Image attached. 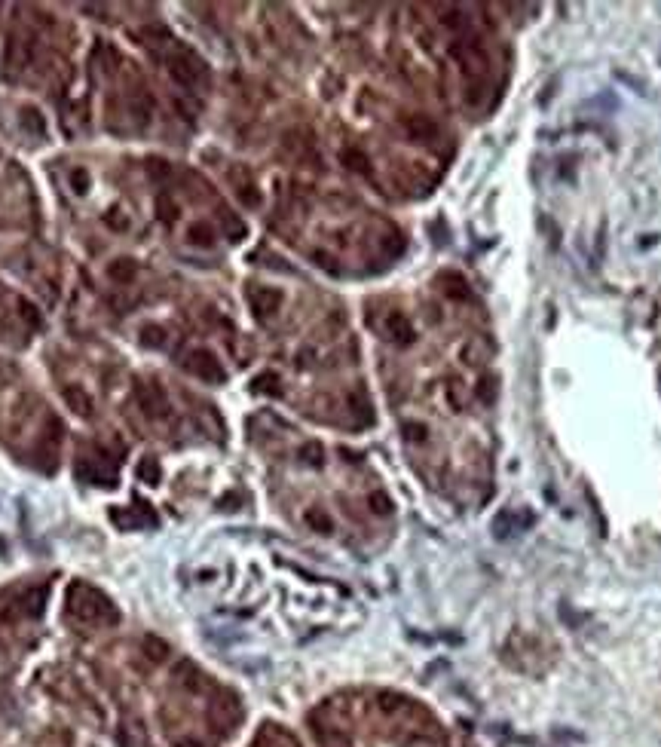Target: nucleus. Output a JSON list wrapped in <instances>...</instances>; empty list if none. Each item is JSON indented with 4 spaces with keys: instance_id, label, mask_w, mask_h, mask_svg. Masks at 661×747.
Returning a JSON list of instances; mask_svg holds the SVG:
<instances>
[{
    "instance_id": "obj_8",
    "label": "nucleus",
    "mask_w": 661,
    "mask_h": 747,
    "mask_svg": "<svg viewBox=\"0 0 661 747\" xmlns=\"http://www.w3.org/2000/svg\"><path fill=\"white\" fill-rule=\"evenodd\" d=\"M248 301H251L254 316L269 319V316H276V310L282 307V291H276V288H251L248 291Z\"/></svg>"
},
{
    "instance_id": "obj_19",
    "label": "nucleus",
    "mask_w": 661,
    "mask_h": 747,
    "mask_svg": "<svg viewBox=\"0 0 661 747\" xmlns=\"http://www.w3.org/2000/svg\"><path fill=\"white\" fill-rule=\"evenodd\" d=\"M144 652H147V659L151 661H162L166 659V652H169V646L162 643L160 637H144Z\"/></svg>"
},
{
    "instance_id": "obj_12",
    "label": "nucleus",
    "mask_w": 661,
    "mask_h": 747,
    "mask_svg": "<svg viewBox=\"0 0 661 747\" xmlns=\"http://www.w3.org/2000/svg\"><path fill=\"white\" fill-rule=\"evenodd\" d=\"M65 401H68V408L74 410L77 417H92V410H95L92 395L86 393V389H80V386H68L65 389Z\"/></svg>"
},
{
    "instance_id": "obj_20",
    "label": "nucleus",
    "mask_w": 661,
    "mask_h": 747,
    "mask_svg": "<svg viewBox=\"0 0 661 747\" xmlns=\"http://www.w3.org/2000/svg\"><path fill=\"white\" fill-rule=\"evenodd\" d=\"M367 506H371L374 515H389V511H392V500H389L386 493H380V490H376V493L367 496Z\"/></svg>"
},
{
    "instance_id": "obj_3",
    "label": "nucleus",
    "mask_w": 661,
    "mask_h": 747,
    "mask_svg": "<svg viewBox=\"0 0 661 747\" xmlns=\"http://www.w3.org/2000/svg\"><path fill=\"white\" fill-rule=\"evenodd\" d=\"M453 59L463 65V70L468 77H484L487 74V53L481 49L478 40H459V44H453Z\"/></svg>"
},
{
    "instance_id": "obj_24",
    "label": "nucleus",
    "mask_w": 661,
    "mask_h": 747,
    "mask_svg": "<svg viewBox=\"0 0 661 747\" xmlns=\"http://www.w3.org/2000/svg\"><path fill=\"white\" fill-rule=\"evenodd\" d=\"M276 383H279V377H276V374H264V377H258V386H254V389H258V393H273V395H279L282 389L276 386Z\"/></svg>"
},
{
    "instance_id": "obj_33",
    "label": "nucleus",
    "mask_w": 661,
    "mask_h": 747,
    "mask_svg": "<svg viewBox=\"0 0 661 747\" xmlns=\"http://www.w3.org/2000/svg\"><path fill=\"white\" fill-rule=\"evenodd\" d=\"M178 747H202L199 741H178Z\"/></svg>"
},
{
    "instance_id": "obj_7",
    "label": "nucleus",
    "mask_w": 661,
    "mask_h": 747,
    "mask_svg": "<svg viewBox=\"0 0 661 747\" xmlns=\"http://www.w3.org/2000/svg\"><path fill=\"white\" fill-rule=\"evenodd\" d=\"M111 518L119 524V527H126V530L153 527V524H156V515L151 511V506H147V502H138V506H132V509H113V511H111Z\"/></svg>"
},
{
    "instance_id": "obj_5",
    "label": "nucleus",
    "mask_w": 661,
    "mask_h": 747,
    "mask_svg": "<svg viewBox=\"0 0 661 747\" xmlns=\"http://www.w3.org/2000/svg\"><path fill=\"white\" fill-rule=\"evenodd\" d=\"M77 475H80L86 484H98V487H113L117 484V472H113V462L111 460H80L77 462Z\"/></svg>"
},
{
    "instance_id": "obj_30",
    "label": "nucleus",
    "mask_w": 661,
    "mask_h": 747,
    "mask_svg": "<svg viewBox=\"0 0 661 747\" xmlns=\"http://www.w3.org/2000/svg\"><path fill=\"white\" fill-rule=\"evenodd\" d=\"M303 453H307V462H322V447L318 444H309V447H303Z\"/></svg>"
},
{
    "instance_id": "obj_9",
    "label": "nucleus",
    "mask_w": 661,
    "mask_h": 747,
    "mask_svg": "<svg viewBox=\"0 0 661 747\" xmlns=\"http://www.w3.org/2000/svg\"><path fill=\"white\" fill-rule=\"evenodd\" d=\"M383 331H386V337L392 340V343H398V346L414 343V325H410V319L404 316V312H398V310L386 316V325H383Z\"/></svg>"
},
{
    "instance_id": "obj_6",
    "label": "nucleus",
    "mask_w": 661,
    "mask_h": 747,
    "mask_svg": "<svg viewBox=\"0 0 661 747\" xmlns=\"http://www.w3.org/2000/svg\"><path fill=\"white\" fill-rule=\"evenodd\" d=\"M169 74H172L175 83H181L184 89H193L199 80L205 77V65L199 59H193L190 53H184L181 59H172L169 62Z\"/></svg>"
},
{
    "instance_id": "obj_13",
    "label": "nucleus",
    "mask_w": 661,
    "mask_h": 747,
    "mask_svg": "<svg viewBox=\"0 0 661 747\" xmlns=\"http://www.w3.org/2000/svg\"><path fill=\"white\" fill-rule=\"evenodd\" d=\"M187 239H190V245H196V248H211L215 245V227L211 224H190Z\"/></svg>"
},
{
    "instance_id": "obj_11",
    "label": "nucleus",
    "mask_w": 661,
    "mask_h": 747,
    "mask_svg": "<svg viewBox=\"0 0 661 747\" xmlns=\"http://www.w3.org/2000/svg\"><path fill=\"white\" fill-rule=\"evenodd\" d=\"M239 714H242V710H239L236 699H230V695L211 704V720H215L220 729H233V723L239 720Z\"/></svg>"
},
{
    "instance_id": "obj_32",
    "label": "nucleus",
    "mask_w": 661,
    "mask_h": 747,
    "mask_svg": "<svg viewBox=\"0 0 661 747\" xmlns=\"http://www.w3.org/2000/svg\"><path fill=\"white\" fill-rule=\"evenodd\" d=\"M408 747H441L435 738H429V735H419V738H414V741H410Z\"/></svg>"
},
{
    "instance_id": "obj_2",
    "label": "nucleus",
    "mask_w": 661,
    "mask_h": 747,
    "mask_svg": "<svg viewBox=\"0 0 661 747\" xmlns=\"http://www.w3.org/2000/svg\"><path fill=\"white\" fill-rule=\"evenodd\" d=\"M135 401H138V408H141V414H144V417H151V419L169 417V398L151 380H138V383H135Z\"/></svg>"
},
{
    "instance_id": "obj_18",
    "label": "nucleus",
    "mask_w": 661,
    "mask_h": 747,
    "mask_svg": "<svg viewBox=\"0 0 661 747\" xmlns=\"http://www.w3.org/2000/svg\"><path fill=\"white\" fill-rule=\"evenodd\" d=\"M444 279L450 282V285L444 288L447 294H450V297H459V301H466V297H468V285H466V279H463V276H457V273H447Z\"/></svg>"
},
{
    "instance_id": "obj_10",
    "label": "nucleus",
    "mask_w": 661,
    "mask_h": 747,
    "mask_svg": "<svg viewBox=\"0 0 661 747\" xmlns=\"http://www.w3.org/2000/svg\"><path fill=\"white\" fill-rule=\"evenodd\" d=\"M404 126H408L410 138H416V141L438 138V123L432 117H425V113H410V117L404 120Z\"/></svg>"
},
{
    "instance_id": "obj_31",
    "label": "nucleus",
    "mask_w": 661,
    "mask_h": 747,
    "mask_svg": "<svg viewBox=\"0 0 661 747\" xmlns=\"http://www.w3.org/2000/svg\"><path fill=\"white\" fill-rule=\"evenodd\" d=\"M447 393H450V401H453V408H463V395H459V386L457 383H450V386H447Z\"/></svg>"
},
{
    "instance_id": "obj_15",
    "label": "nucleus",
    "mask_w": 661,
    "mask_h": 747,
    "mask_svg": "<svg viewBox=\"0 0 661 747\" xmlns=\"http://www.w3.org/2000/svg\"><path fill=\"white\" fill-rule=\"evenodd\" d=\"M239 175H242V181L236 178V190H239V196H242V202L245 205H260V193H258V187H254V181L248 178L245 169H239Z\"/></svg>"
},
{
    "instance_id": "obj_25",
    "label": "nucleus",
    "mask_w": 661,
    "mask_h": 747,
    "mask_svg": "<svg viewBox=\"0 0 661 747\" xmlns=\"http://www.w3.org/2000/svg\"><path fill=\"white\" fill-rule=\"evenodd\" d=\"M468 355H472V361H484L490 350H487V343H481V340H475L472 346H466V361H468Z\"/></svg>"
},
{
    "instance_id": "obj_17",
    "label": "nucleus",
    "mask_w": 661,
    "mask_h": 747,
    "mask_svg": "<svg viewBox=\"0 0 661 747\" xmlns=\"http://www.w3.org/2000/svg\"><path fill=\"white\" fill-rule=\"evenodd\" d=\"M141 343H144V346H156V350H166V346H169V337L162 334V328H156V325H147V328L141 331Z\"/></svg>"
},
{
    "instance_id": "obj_1",
    "label": "nucleus",
    "mask_w": 661,
    "mask_h": 747,
    "mask_svg": "<svg viewBox=\"0 0 661 747\" xmlns=\"http://www.w3.org/2000/svg\"><path fill=\"white\" fill-rule=\"evenodd\" d=\"M68 609L80 618V622H92V625L117 622V609H113V603L102 592H95L92 585H74L70 588Z\"/></svg>"
},
{
    "instance_id": "obj_23",
    "label": "nucleus",
    "mask_w": 661,
    "mask_h": 747,
    "mask_svg": "<svg viewBox=\"0 0 661 747\" xmlns=\"http://www.w3.org/2000/svg\"><path fill=\"white\" fill-rule=\"evenodd\" d=\"M307 521H309V524H312V527H316L318 533H331V518L325 515V511H318V509L307 511Z\"/></svg>"
},
{
    "instance_id": "obj_28",
    "label": "nucleus",
    "mask_w": 661,
    "mask_h": 747,
    "mask_svg": "<svg viewBox=\"0 0 661 747\" xmlns=\"http://www.w3.org/2000/svg\"><path fill=\"white\" fill-rule=\"evenodd\" d=\"M147 172H151L153 178H166L169 175V166L162 160H151V162H147Z\"/></svg>"
},
{
    "instance_id": "obj_4",
    "label": "nucleus",
    "mask_w": 661,
    "mask_h": 747,
    "mask_svg": "<svg viewBox=\"0 0 661 747\" xmlns=\"http://www.w3.org/2000/svg\"><path fill=\"white\" fill-rule=\"evenodd\" d=\"M184 368L205 383H224L227 380V371L220 368V361L209 350H193L187 355V361H184Z\"/></svg>"
},
{
    "instance_id": "obj_14",
    "label": "nucleus",
    "mask_w": 661,
    "mask_h": 747,
    "mask_svg": "<svg viewBox=\"0 0 661 747\" xmlns=\"http://www.w3.org/2000/svg\"><path fill=\"white\" fill-rule=\"evenodd\" d=\"M111 279L113 282H119V285H126V282H132L135 279V273H138V264H135L132 258H119V261H113L111 264Z\"/></svg>"
},
{
    "instance_id": "obj_16",
    "label": "nucleus",
    "mask_w": 661,
    "mask_h": 747,
    "mask_svg": "<svg viewBox=\"0 0 661 747\" xmlns=\"http://www.w3.org/2000/svg\"><path fill=\"white\" fill-rule=\"evenodd\" d=\"M138 478L144 484H160V462L153 457H144L138 462Z\"/></svg>"
},
{
    "instance_id": "obj_27",
    "label": "nucleus",
    "mask_w": 661,
    "mask_h": 747,
    "mask_svg": "<svg viewBox=\"0 0 661 747\" xmlns=\"http://www.w3.org/2000/svg\"><path fill=\"white\" fill-rule=\"evenodd\" d=\"M404 435H408L410 441H425V426H419V423H408V426H404Z\"/></svg>"
},
{
    "instance_id": "obj_26",
    "label": "nucleus",
    "mask_w": 661,
    "mask_h": 747,
    "mask_svg": "<svg viewBox=\"0 0 661 747\" xmlns=\"http://www.w3.org/2000/svg\"><path fill=\"white\" fill-rule=\"evenodd\" d=\"M478 398H481L484 404H493V398H496L493 380H481V383H478Z\"/></svg>"
},
{
    "instance_id": "obj_29",
    "label": "nucleus",
    "mask_w": 661,
    "mask_h": 747,
    "mask_svg": "<svg viewBox=\"0 0 661 747\" xmlns=\"http://www.w3.org/2000/svg\"><path fill=\"white\" fill-rule=\"evenodd\" d=\"M86 187H89V175L83 172V169H77L74 172V190L77 193H86Z\"/></svg>"
},
{
    "instance_id": "obj_21",
    "label": "nucleus",
    "mask_w": 661,
    "mask_h": 747,
    "mask_svg": "<svg viewBox=\"0 0 661 747\" xmlns=\"http://www.w3.org/2000/svg\"><path fill=\"white\" fill-rule=\"evenodd\" d=\"M343 162L352 169V172L367 175V160H365V153H361V151H352V147H349V151H343Z\"/></svg>"
},
{
    "instance_id": "obj_22",
    "label": "nucleus",
    "mask_w": 661,
    "mask_h": 747,
    "mask_svg": "<svg viewBox=\"0 0 661 747\" xmlns=\"http://www.w3.org/2000/svg\"><path fill=\"white\" fill-rule=\"evenodd\" d=\"M156 209H160V220H166L169 227H172L175 220H178V209H175V202H172L169 196H160V199H156Z\"/></svg>"
}]
</instances>
